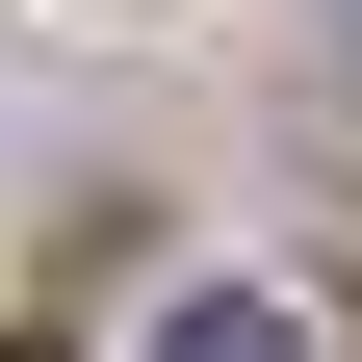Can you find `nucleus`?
<instances>
[{
  "instance_id": "1",
  "label": "nucleus",
  "mask_w": 362,
  "mask_h": 362,
  "mask_svg": "<svg viewBox=\"0 0 362 362\" xmlns=\"http://www.w3.org/2000/svg\"><path fill=\"white\" fill-rule=\"evenodd\" d=\"M156 362H310V310H259V285H207V310L156 337Z\"/></svg>"
},
{
  "instance_id": "2",
  "label": "nucleus",
  "mask_w": 362,
  "mask_h": 362,
  "mask_svg": "<svg viewBox=\"0 0 362 362\" xmlns=\"http://www.w3.org/2000/svg\"><path fill=\"white\" fill-rule=\"evenodd\" d=\"M0 362H52V337H0Z\"/></svg>"
}]
</instances>
